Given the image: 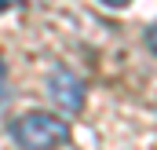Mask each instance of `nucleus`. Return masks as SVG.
<instances>
[{"instance_id":"nucleus-4","label":"nucleus","mask_w":157,"mask_h":150,"mask_svg":"<svg viewBox=\"0 0 157 150\" xmlns=\"http://www.w3.org/2000/svg\"><path fill=\"white\" fill-rule=\"evenodd\" d=\"M146 44H150V51L157 55V22L150 26V33H146Z\"/></svg>"},{"instance_id":"nucleus-3","label":"nucleus","mask_w":157,"mask_h":150,"mask_svg":"<svg viewBox=\"0 0 157 150\" xmlns=\"http://www.w3.org/2000/svg\"><path fill=\"white\" fill-rule=\"evenodd\" d=\"M7 95H11V92H7V66H4V59H0V106L7 103Z\"/></svg>"},{"instance_id":"nucleus-1","label":"nucleus","mask_w":157,"mask_h":150,"mask_svg":"<svg viewBox=\"0 0 157 150\" xmlns=\"http://www.w3.org/2000/svg\"><path fill=\"white\" fill-rule=\"evenodd\" d=\"M11 139L18 147H29V150H55V147H70L73 143V128L59 113L29 110V113H18L11 121Z\"/></svg>"},{"instance_id":"nucleus-5","label":"nucleus","mask_w":157,"mask_h":150,"mask_svg":"<svg viewBox=\"0 0 157 150\" xmlns=\"http://www.w3.org/2000/svg\"><path fill=\"white\" fill-rule=\"evenodd\" d=\"M102 4H110V7H117V4H128V0H102Z\"/></svg>"},{"instance_id":"nucleus-2","label":"nucleus","mask_w":157,"mask_h":150,"mask_svg":"<svg viewBox=\"0 0 157 150\" xmlns=\"http://www.w3.org/2000/svg\"><path fill=\"white\" fill-rule=\"evenodd\" d=\"M48 95L59 106V113H77L84 106V81L73 70L59 66V70H51V77H48Z\"/></svg>"}]
</instances>
